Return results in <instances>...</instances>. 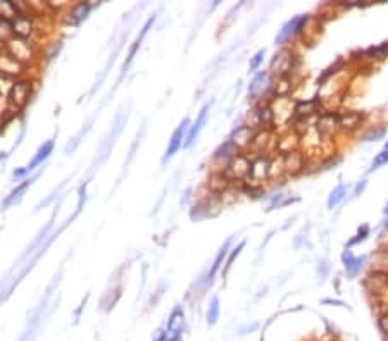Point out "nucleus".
<instances>
[{
	"mask_svg": "<svg viewBox=\"0 0 388 341\" xmlns=\"http://www.w3.org/2000/svg\"><path fill=\"white\" fill-rule=\"evenodd\" d=\"M126 121H128V112H125V111H119V112H117L116 119H114V122H112L111 131L107 133V136H106V138H104V141H102L100 145H98V150H97V159L93 160L92 169H97V165H100V164L104 162V160L107 159L109 152H111V150H112V146H114L116 138L121 135L122 126L126 124Z\"/></svg>",
	"mask_w": 388,
	"mask_h": 341,
	"instance_id": "nucleus-1",
	"label": "nucleus"
},
{
	"mask_svg": "<svg viewBox=\"0 0 388 341\" xmlns=\"http://www.w3.org/2000/svg\"><path fill=\"white\" fill-rule=\"evenodd\" d=\"M188 130H190V119H183L181 124H179L176 130H174L171 140H169V145H168V148H166V154H164V157H162V164H166L168 160H171L173 155L176 154L179 148H181L183 140L187 138L185 135L188 133Z\"/></svg>",
	"mask_w": 388,
	"mask_h": 341,
	"instance_id": "nucleus-2",
	"label": "nucleus"
},
{
	"mask_svg": "<svg viewBox=\"0 0 388 341\" xmlns=\"http://www.w3.org/2000/svg\"><path fill=\"white\" fill-rule=\"evenodd\" d=\"M31 97V83L30 81H17L12 84L11 92H9V103L16 109L26 107Z\"/></svg>",
	"mask_w": 388,
	"mask_h": 341,
	"instance_id": "nucleus-3",
	"label": "nucleus"
},
{
	"mask_svg": "<svg viewBox=\"0 0 388 341\" xmlns=\"http://www.w3.org/2000/svg\"><path fill=\"white\" fill-rule=\"evenodd\" d=\"M154 23H155V16H152L149 19V21L145 23V26L141 28V31H140V35L136 36V40H135V44H133V47L130 49V52H128V57H126V60H125V64H122V68H121V76H119V81L122 78H125V74L128 73V69H130V66H131V62H133V59H135V55H136V52L140 50V47H141V44H144V40H145V36L149 35V31H150V28L154 26Z\"/></svg>",
	"mask_w": 388,
	"mask_h": 341,
	"instance_id": "nucleus-4",
	"label": "nucleus"
},
{
	"mask_svg": "<svg viewBox=\"0 0 388 341\" xmlns=\"http://www.w3.org/2000/svg\"><path fill=\"white\" fill-rule=\"evenodd\" d=\"M305 23H307V16H295V17H292L290 21H287L285 25L281 26V30L278 31L276 38H274V44H276V45H283L288 40V38L293 36L295 33H299Z\"/></svg>",
	"mask_w": 388,
	"mask_h": 341,
	"instance_id": "nucleus-5",
	"label": "nucleus"
},
{
	"mask_svg": "<svg viewBox=\"0 0 388 341\" xmlns=\"http://www.w3.org/2000/svg\"><path fill=\"white\" fill-rule=\"evenodd\" d=\"M183 326H185V314L183 310L176 307L171 315L168 319V326H166V334H168V341H178L181 339L183 333Z\"/></svg>",
	"mask_w": 388,
	"mask_h": 341,
	"instance_id": "nucleus-6",
	"label": "nucleus"
},
{
	"mask_svg": "<svg viewBox=\"0 0 388 341\" xmlns=\"http://www.w3.org/2000/svg\"><path fill=\"white\" fill-rule=\"evenodd\" d=\"M209 109H211V103H206V105L200 109L197 121L190 126V130H188V133H187V138H185V141H183V146H185V148H188V146H192L193 143H195V140L198 138V135H200L202 127H204L206 121H207V116H209Z\"/></svg>",
	"mask_w": 388,
	"mask_h": 341,
	"instance_id": "nucleus-7",
	"label": "nucleus"
},
{
	"mask_svg": "<svg viewBox=\"0 0 388 341\" xmlns=\"http://www.w3.org/2000/svg\"><path fill=\"white\" fill-rule=\"evenodd\" d=\"M342 262L345 265V269H347V272L354 278V276H357V274L362 271L364 262H366V255H362V257H354L352 252H350V250L347 248L342 253Z\"/></svg>",
	"mask_w": 388,
	"mask_h": 341,
	"instance_id": "nucleus-8",
	"label": "nucleus"
},
{
	"mask_svg": "<svg viewBox=\"0 0 388 341\" xmlns=\"http://www.w3.org/2000/svg\"><path fill=\"white\" fill-rule=\"evenodd\" d=\"M52 150H54V140H47L44 145L40 146L38 148V152H36V155L35 157L31 159V162L26 165V169H28V173L30 170H33L36 167V165H40V164H44V160L49 157V155L52 154Z\"/></svg>",
	"mask_w": 388,
	"mask_h": 341,
	"instance_id": "nucleus-9",
	"label": "nucleus"
},
{
	"mask_svg": "<svg viewBox=\"0 0 388 341\" xmlns=\"http://www.w3.org/2000/svg\"><path fill=\"white\" fill-rule=\"evenodd\" d=\"M93 119H95V116H92V117H90V119L87 121V124H83V127H81V130H79V131L76 133V136H73V138H71V141H69L68 145H66V148H64L66 155L73 154V152L78 148V145L81 143V138H83V136L87 135V133L90 131V127H92V124H93Z\"/></svg>",
	"mask_w": 388,
	"mask_h": 341,
	"instance_id": "nucleus-10",
	"label": "nucleus"
},
{
	"mask_svg": "<svg viewBox=\"0 0 388 341\" xmlns=\"http://www.w3.org/2000/svg\"><path fill=\"white\" fill-rule=\"evenodd\" d=\"M12 31L16 33V35L19 36V38H25V40H26V36H30L31 31H33L31 21L21 14V16H17L16 21L12 23Z\"/></svg>",
	"mask_w": 388,
	"mask_h": 341,
	"instance_id": "nucleus-11",
	"label": "nucleus"
},
{
	"mask_svg": "<svg viewBox=\"0 0 388 341\" xmlns=\"http://www.w3.org/2000/svg\"><path fill=\"white\" fill-rule=\"evenodd\" d=\"M268 167H269V162H268L266 159H262V157L255 159L254 162H250L249 176H252L254 179H261V178L266 176Z\"/></svg>",
	"mask_w": 388,
	"mask_h": 341,
	"instance_id": "nucleus-12",
	"label": "nucleus"
},
{
	"mask_svg": "<svg viewBox=\"0 0 388 341\" xmlns=\"http://www.w3.org/2000/svg\"><path fill=\"white\" fill-rule=\"evenodd\" d=\"M347 191H349V184H338V186L330 193V197H328V208L330 210H333L335 207L340 205V202L347 197Z\"/></svg>",
	"mask_w": 388,
	"mask_h": 341,
	"instance_id": "nucleus-13",
	"label": "nucleus"
},
{
	"mask_svg": "<svg viewBox=\"0 0 388 341\" xmlns=\"http://www.w3.org/2000/svg\"><path fill=\"white\" fill-rule=\"evenodd\" d=\"M38 176H40V173H36V174H35V176H33V178L26 179L25 183H21L19 186H17V188L14 189V191L11 193V195H9V197L6 198V202H4V207H9V205H11V203H14V202H17V200H19V198L23 197V193L26 191V188H28V186H31V183L35 181V179L38 178Z\"/></svg>",
	"mask_w": 388,
	"mask_h": 341,
	"instance_id": "nucleus-14",
	"label": "nucleus"
},
{
	"mask_svg": "<svg viewBox=\"0 0 388 341\" xmlns=\"http://www.w3.org/2000/svg\"><path fill=\"white\" fill-rule=\"evenodd\" d=\"M230 243H231V240H228L226 243L221 246V250L217 252V255H216V259H214V264H212V267H211V271H209V274H207V283H211L212 281V278L216 276V272L219 271V267H221V262H223V259L226 257V253H228V246H230Z\"/></svg>",
	"mask_w": 388,
	"mask_h": 341,
	"instance_id": "nucleus-15",
	"label": "nucleus"
},
{
	"mask_svg": "<svg viewBox=\"0 0 388 341\" xmlns=\"http://www.w3.org/2000/svg\"><path fill=\"white\" fill-rule=\"evenodd\" d=\"M235 157H236V145H235L231 140L226 141V143H224L223 146H219V150H217L216 155H214L216 160H221V159H223L224 162H226V160H230V159L233 160Z\"/></svg>",
	"mask_w": 388,
	"mask_h": 341,
	"instance_id": "nucleus-16",
	"label": "nucleus"
},
{
	"mask_svg": "<svg viewBox=\"0 0 388 341\" xmlns=\"http://www.w3.org/2000/svg\"><path fill=\"white\" fill-rule=\"evenodd\" d=\"M266 79H268V73H266V71H262V73H259V74L254 76L252 83H250V87H249V95H250V97L254 98V97H257V95L262 92Z\"/></svg>",
	"mask_w": 388,
	"mask_h": 341,
	"instance_id": "nucleus-17",
	"label": "nucleus"
},
{
	"mask_svg": "<svg viewBox=\"0 0 388 341\" xmlns=\"http://www.w3.org/2000/svg\"><path fill=\"white\" fill-rule=\"evenodd\" d=\"M217 319H219V298L212 296V300H211L209 307H207V312H206V321L209 326H214Z\"/></svg>",
	"mask_w": 388,
	"mask_h": 341,
	"instance_id": "nucleus-18",
	"label": "nucleus"
},
{
	"mask_svg": "<svg viewBox=\"0 0 388 341\" xmlns=\"http://www.w3.org/2000/svg\"><path fill=\"white\" fill-rule=\"evenodd\" d=\"M90 9H92V6H90L88 2L78 4V6L73 9V12H71V17H73V21H74V23H81L83 19H87Z\"/></svg>",
	"mask_w": 388,
	"mask_h": 341,
	"instance_id": "nucleus-19",
	"label": "nucleus"
},
{
	"mask_svg": "<svg viewBox=\"0 0 388 341\" xmlns=\"http://www.w3.org/2000/svg\"><path fill=\"white\" fill-rule=\"evenodd\" d=\"M264 55H266V50H264V49H261L259 52H255V55L252 57V59H250V62H249L250 73H254V71L257 69L259 66H261V62L264 60Z\"/></svg>",
	"mask_w": 388,
	"mask_h": 341,
	"instance_id": "nucleus-20",
	"label": "nucleus"
},
{
	"mask_svg": "<svg viewBox=\"0 0 388 341\" xmlns=\"http://www.w3.org/2000/svg\"><path fill=\"white\" fill-rule=\"evenodd\" d=\"M385 164H388V150L386 148L383 150L381 154L376 155L375 160H373V164H371V169H369V170H375V169L381 167V165H385Z\"/></svg>",
	"mask_w": 388,
	"mask_h": 341,
	"instance_id": "nucleus-21",
	"label": "nucleus"
},
{
	"mask_svg": "<svg viewBox=\"0 0 388 341\" xmlns=\"http://www.w3.org/2000/svg\"><path fill=\"white\" fill-rule=\"evenodd\" d=\"M144 131H145V126L141 127V131H138V135H136V138H135V141H133V145H131V150H130V159L126 160L125 167H128V165H130V162H131V160H133V157H135V152H136V146H138L140 140H141V136H144Z\"/></svg>",
	"mask_w": 388,
	"mask_h": 341,
	"instance_id": "nucleus-22",
	"label": "nucleus"
},
{
	"mask_svg": "<svg viewBox=\"0 0 388 341\" xmlns=\"http://www.w3.org/2000/svg\"><path fill=\"white\" fill-rule=\"evenodd\" d=\"M243 246H245V241H242V243H240V245L236 246V248L233 250V252L230 253V257H228V262H226V267H224V274L228 272V269L231 267V265H233V260H235V259H236V257H238V255H240V252H242V248H243Z\"/></svg>",
	"mask_w": 388,
	"mask_h": 341,
	"instance_id": "nucleus-23",
	"label": "nucleus"
},
{
	"mask_svg": "<svg viewBox=\"0 0 388 341\" xmlns=\"http://www.w3.org/2000/svg\"><path fill=\"white\" fill-rule=\"evenodd\" d=\"M367 235H369V226H362V229H359V233L356 235V238H352V240L349 241V248L352 245H357L359 241H364Z\"/></svg>",
	"mask_w": 388,
	"mask_h": 341,
	"instance_id": "nucleus-24",
	"label": "nucleus"
},
{
	"mask_svg": "<svg viewBox=\"0 0 388 341\" xmlns=\"http://www.w3.org/2000/svg\"><path fill=\"white\" fill-rule=\"evenodd\" d=\"M64 186H66V181H63V183H60V186H59V188H55V189H54V191H52V193H50V197H47V198H45V200H44V202H40V205H38V207H36V208H42V207H47V205H49V203H50L52 200H54V198H55V197H57V195H59V193H60V189H63Z\"/></svg>",
	"mask_w": 388,
	"mask_h": 341,
	"instance_id": "nucleus-25",
	"label": "nucleus"
},
{
	"mask_svg": "<svg viewBox=\"0 0 388 341\" xmlns=\"http://www.w3.org/2000/svg\"><path fill=\"white\" fill-rule=\"evenodd\" d=\"M385 136V130L383 127H380V130H376V131H371L369 135L366 136V141H376V140H380V138H383Z\"/></svg>",
	"mask_w": 388,
	"mask_h": 341,
	"instance_id": "nucleus-26",
	"label": "nucleus"
},
{
	"mask_svg": "<svg viewBox=\"0 0 388 341\" xmlns=\"http://www.w3.org/2000/svg\"><path fill=\"white\" fill-rule=\"evenodd\" d=\"M152 341H168V334H166V331L164 329H159L157 333H155Z\"/></svg>",
	"mask_w": 388,
	"mask_h": 341,
	"instance_id": "nucleus-27",
	"label": "nucleus"
},
{
	"mask_svg": "<svg viewBox=\"0 0 388 341\" xmlns=\"http://www.w3.org/2000/svg\"><path fill=\"white\" fill-rule=\"evenodd\" d=\"M366 186H367V181H366V179H362V181L359 183L357 186H356V191H354V195H356V197H357V195H361V193L364 191V188H366Z\"/></svg>",
	"mask_w": 388,
	"mask_h": 341,
	"instance_id": "nucleus-28",
	"label": "nucleus"
},
{
	"mask_svg": "<svg viewBox=\"0 0 388 341\" xmlns=\"http://www.w3.org/2000/svg\"><path fill=\"white\" fill-rule=\"evenodd\" d=\"M380 326H381V329H383V331H385V333H386V331H388V315H386L385 319H383V321L380 322Z\"/></svg>",
	"mask_w": 388,
	"mask_h": 341,
	"instance_id": "nucleus-29",
	"label": "nucleus"
},
{
	"mask_svg": "<svg viewBox=\"0 0 388 341\" xmlns=\"http://www.w3.org/2000/svg\"><path fill=\"white\" fill-rule=\"evenodd\" d=\"M323 303H333V305H343L342 302H331V300H324Z\"/></svg>",
	"mask_w": 388,
	"mask_h": 341,
	"instance_id": "nucleus-30",
	"label": "nucleus"
},
{
	"mask_svg": "<svg viewBox=\"0 0 388 341\" xmlns=\"http://www.w3.org/2000/svg\"><path fill=\"white\" fill-rule=\"evenodd\" d=\"M383 212H385V216H388V202H386V205H385V208H383Z\"/></svg>",
	"mask_w": 388,
	"mask_h": 341,
	"instance_id": "nucleus-31",
	"label": "nucleus"
},
{
	"mask_svg": "<svg viewBox=\"0 0 388 341\" xmlns=\"http://www.w3.org/2000/svg\"><path fill=\"white\" fill-rule=\"evenodd\" d=\"M386 150H388V141H386Z\"/></svg>",
	"mask_w": 388,
	"mask_h": 341,
	"instance_id": "nucleus-32",
	"label": "nucleus"
},
{
	"mask_svg": "<svg viewBox=\"0 0 388 341\" xmlns=\"http://www.w3.org/2000/svg\"><path fill=\"white\" fill-rule=\"evenodd\" d=\"M178 341H181V339H178Z\"/></svg>",
	"mask_w": 388,
	"mask_h": 341,
	"instance_id": "nucleus-33",
	"label": "nucleus"
},
{
	"mask_svg": "<svg viewBox=\"0 0 388 341\" xmlns=\"http://www.w3.org/2000/svg\"><path fill=\"white\" fill-rule=\"evenodd\" d=\"M261 341H262V339H261Z\"/></svg>",
	"mask_w": 388,
	"mask_h": 341,
	"instance_id": "nucleus-34",
	"label": "nucleus"
}]
</instances>
